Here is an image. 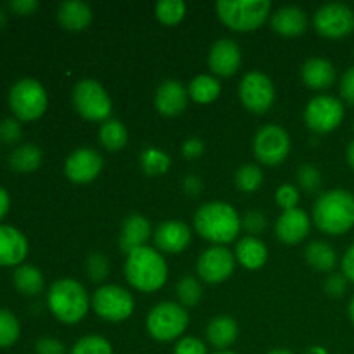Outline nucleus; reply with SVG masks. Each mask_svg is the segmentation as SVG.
I'll return each mask as SVG.
<instances>
[{"label":"nucleus","mask_w":354,"mask_h":354,"mask_svg":"<svg viewBox=\"0 0 354 354\" xmlns=\"http://www.w3.org/2000/svg\"><path fill=\"white\" fill-rule=\"evenodd\" d=\"M268 354H294L292 351H289V349H272V351H270Z\"/></svg>","instance_id":"obj_54"},{"label":"nucleus","mask_w":354,"mask_h":354,"mask_svg":"<svg viewBox=\"0 0 354 354\" xmlns=\"http://www.w3.org/2000/svg\"><path fill=\"white\" fill-rule=\"evenodd\" d=\"M254 156L263 166H279L290 152V135L280 124H265L256 131Z\"/></svg>","instance_id":"obj_10"},{"label":"nucleus","mask_w":354,"mask_h":354,"mask_svg":"<svg viewBox=\"0 0 354 354\" xmlns=\"http://www.w3.org/2000/svg\"><path fill=\"white\" fill-rule=\"evenodd\" d=\"M348 289V279L342 273H332L325 279L324 290L330 297H342Z\"/></svg>","instance_id":"obj_43"},{"label":"nucleus","mask_w":354,"mask_h":354,"mask_svg":"<svg viewBox=\"0 0 354 354\" xmlns=\"http://www.w3.org/2000/svg\"><path fill=\"white\" fill-rule=\"evenodd\" d=\"M346 158H348L349 166L354 169V140L349 142L348 149H346Z\"/></svg>","instance_id":"obj_52"},{"label":"nucleus","mask_w":354,"mask_h":354,"mask_svg":"<svg viewBox=\"0 0 354 354\" xmlns=\"http://www.w3.org/2000/svg\"><path fill=\"white\" fill-rule=\"evenodd\" d=\"M304 259L318 272H332L337 265V252L328 242L313 241L304 249Z\"/></svg>","instance_id":"obj_27"},{"label":"nucleus","mask_w":354,"mask_h":354,"mask_svg":"<svg viewBox=\"0 0 354 354\" xmlns=\"http://www.w3.org/2000/svg\"><path fill=\"white\" fill-rule=\"evenodd\" d=\"M21 138V127L16 120L0 121V140L3 144H16Z\"/></svg>","instance_id":"obj_44"},{"label":"nucleus","mask_w":354,"mask_h":354,"mask_svg":"<svg viewBox=\"0 0 354 354\" xmlns=\"http://www.w3.org/2000/svg\"><path fill=\"white\" fill-rule=\"evenodd\" d=\"M93 19L92 9L82 0H68L57 9V21L62 28L69 31H83L90 26Z\"/></svg>","instance_id":"obj_25"},{"label":"nucleus","mask_w":354,"mask_h":354,"mask_svg":"<svg viewBox=\"0 0 354 354\" xmlns=\"http://www.w3.org/2000/svg\"><path fill=\"white\" fill-rule=\"evenodd\" d=\"M9 206H10L9 194H7L6 189H2V187H0V220H2V218L7 214Z\"/></svg>","instance_id":"obj_51"},{"label":"nucleus","mask_w":354,"mask_h":354,"mask_svg":"<svg viewBox=\"0 0 354 354\" xmlns=\"http://www.w3.org/2000/svg\"><path fill=\"white\" fill-rule=\"evenodd\" d=\"M235 185L245 194H252L263 185V171L259 166L251 165H242L241 168L235 173Z\"/></svg>","instance_id":"obj_34"},{"label":"nucleus","mask_w":354,"mask_h":354,"mask_svg":"<svg viewBox=\"0 0 354 354\" xmlns=\"http://www.w3.org/2000/svg\"><path fill=\"white\" fill-rule=\"evenodd\" d=\"M178 303L183 308H194L203 299V286L199 280L192 275H185L178 280L175 287Z\"/></svg>","instance_id":"obj_33"},{"label":"nucleus","mask_w":354,"mask_h":354,"mask_svg":"<svg viewBox=\"0 0 354 354\" xmlns=\"http://www.w3.org/2000/svg\"><path fill=\"white\" fill-rule=\"evenodd\" d=\"M204 152V142L201 138L192 137V138H187L182 145V154L183 158L187 159H197L201 158Z\"/></svg>","instance_id":"obj_47"},{"label":"nucleus","mask_w":354,"mask_h":354,"mask_svg":"<svg viewBox=\"0 0 354 354\" xmlns=\"http://www.w3.org/2000/svg\"><path fill=\"white\" fill-rule=\"evenodd\" d=\"M151 221L142 214H130L121 225L120 249L128 256L137 249L145 248V242L151 239Z\"/></svg>","instance_id":"obj_20"},{"label":"nucleus","mask_w":354,"mask_h":354,"mask_svg":"<svg viewBox=\"0 0 354 354\" xmlns=\"http://www.w3.org/2000/svg\"><path fill=\"white\" fill-rule=\"evenodd\" d=\"M86 273L92 282H102L109 273V259L100 252H92L86 259Z\"/></svg>","instance_id":"obj_39"},{"label":"nucleus","mask_w":354,"mask_h":354,"mask_svg":"<svg viewBox=\"0 0 354 354\" xmlns=\"http://www.w3.org/2000/svg\"><path fill=\"white\" fill-rule=\"evenodd\" d=\"M73 106L82 118L88 121H107L113 113V100L102 83L93 78H83L73 88Z\"/></svg>","instance_id":"obj_7"},{"label":"nucleus","mask_w":354,"mask_h":354,"mask_svg":"<svg viewBox=\"0 0 354 354\" xmlns=\"http://www.w3.org/2000/svg\"><path fill=\"white\" fill-rule=\"evenodd\" d=\"M3 23H6V14H3V10L0 9V26H2Z\"/></svg>","instance_id":"obj_56"},{"label":"nucleus","mask_w":354,"mask_h":354,"mask_svg":"<svg viewBox=\"0 0 354 354\" xmlns=\"http://www.w3.org/2000/svg\"><path fill=\"white\" fill-rule=\"evenodd\" d=\"M315 30L325 38H344L354 31V10L341 2L322 6L313 17Z\"/></svg>","instance_id":"obj_13"},{"label":"nucleus","mask_w":354,"mask_h":354,"mask_svg":"<svg viewBox=\"0 0 354 354\" xmlns=\"http://www.w3.org/2000/svg\"><path fill=\"white\" fill-rule=\"evenodd\" d=\"M242 218L232 204L211 201L203 204L194 214V228L197 234L214 245L230 244L242 230Z\"/></svg>","instance_id":"obj_1"},{"label":"nucleus","mask_w":354,"mask_h":354,"mask_svg":"<svg viewBox=\"0 0 354 354\" xmlns=\"http://www.w3.org/2000/svg\"><path fill=\"white\" fill-rule=\"evenodd\" d=\"M218 17L234 31H254L272 10L270 0H220L214 6Z\"/></svg>","instance_id":"obj_5"},{"label":"nucleus","mask_w":354,"mask_h":354,"mask_svg":"<svg viewBox=\"0 0 354 354\" xmlns=\"http://www.w3.org/2000/svg\"><path fill=\"white\" fill-rule=\"evenodd\" d=\"M21 325L16 315L9 310H0V348H10L17 342Z\"/></svg>","instance_id":"obj_36"},{"label":"nucleus","mask_w":354,"mask_h":354,"mask_svg":"<svg viewBox=\"0 0 354 354\" xmlns=\"http://www.w3.org/2000/svg\"><path fill=\"white\" fill-rule=\"evenodd\" d=\"M86 289L75 279H61L50 286L47 304L50 313L66 325H75L85 318L90 308Z\"/></svg>","instance_id":"obj_4"},{"label":"nucleus","mask_w":354,"mask_h":354,"mask_svg":"<svg viewBox=\"0 0 354 354\" xmlns=\"http://www.w3.org/2000/svg\"><path fill=\"white\" fill-rule=\"evenodd\" d=\"M297 182L308 194H315L322 187V173L315 165H303L297 169Z\"/></svg>","instance_id":"obj_38"},{"label":"nucleus","mask_w":354,"mask_h":354,"mask_svg":"<svg viewBox=\"0 0 354 354\" xmlns=\"http://www.w3.org/2000/svg\"><path fill=\"white\" fill-rule=\"evenodd\" d=\"M235 259L248 270H259L268 259L266 244L258 237L245 235L235 245Z\"/></svg>","instance_id":"obj_26"},{"label":"nucleus","mask_w":354,"mask_h":354,"mask_svg":"<svg viewBox=\"0 0 354 354\" xmlns=\"http://www.w3.org/2000/svg\"><path fill=\"white\" fill-rule=\"evenodd\" d=\"M341 268H342V275L348 279V282L354 283V244L349 245L348 251H346L344 256H342Z\"/></svg>","instance_id":"obj_48"},{"label":"nucleus","mask_w":354,"mask_h":354,"mask_svg":"<svg viewBox=\"0 0 354 354\" xmlns=\"http://www.w3.org/2000/svg\"><path fill=\"white\" fill-rule=\"evenodd\" d=\"M173 354H207L206 342L197 337H182L175 344Z\"/></svg>","instance_id":"obj_42"},{"label":"nucleus","mask_w":354,"mask_h":354,"mask_svg":"<svg viewBox=\"0 0 354 354\" xmlns=\"http://www.w3.org/2000/svg\"><path fill=\"white\" fill-rule=\"evenodd\" d=\"M192 241V230L185 221L166 220L156 228L154 244L166 254H180L189 248Z\"/></svg>","instance_id":"obj_17"},{"label":"nucleus","mask_w":354,"mask_h":354,"mask_svg":"<svg viewBox=\"0 0 354 354\" xmlns=\"http://www.w3.org/2000/svg\"><path fill=\"white\" fill-rule=\"evenodd\" d=\"M47 104V90L35 78L19 80L9 92L10 109L21 121H35L44 116Z\"/></svg>","instance_id":"obj_8"},{"label":"nucleus","mask_w":354,"mask_h":354,"mask_svg":"<svg viewBox=\"0 0 354 354\" xmlns=\"http://www.w3.org/2000/svg\"><path fill=\"white\" fill-rule=\"evenodd\" d=\"M221 83L213 75H197L189 83V97L197 104H211L220 97Z\"/></svg>","instance_id":"obj_28"},{"label":"nucleus","mask_w":354,"mask_h":354,"mask_svg":"<svg viewBox=\"0 0 354 354\" xmlns=\"http://www.w3.org/2000/svg\"><path fill=\"white\" fill-rule=\"evenodd\" d=\"M344 120V104L334 95H317L304 109V123L311 131L325 135L339 128Z\"/></svg>","instance_id":"obj_11"},{"label":"nucleus","mask_w":354,"mask_h":354,"mask_svg":"<svg viewBox=\"0 0 354 354\" xmlns=\"http://www.w3.org/2000/svg\"><path fill=\"white\" fill-rule=\"evenodd\" d=\"M339 92L344 102L354 106V66L342 75L341 83H339Z\"/></svg>","instance_id":"obj_46"},{"label":"nucleus","mask_w":354,"mask_h":354,"mask_svg":"<svg viewBox=\"0 0 354 354\" xmlns=\"http://www.w3.org/2000/svg\"><path fill=\"white\" fill-rule=\"evenodd\" d=\"M35 353L37 354H66L64 342L55 337H41L35 344Z\"/></svg>","instance_id":"obj_45"},{"label":"nucleus","mask_w":354,"mask_h":354,"mask_svg":"<svg viewBox=\"0 0 354 354\" xmlns=\"http://www.w3.org/2000/svg\"><path fill=\"white\" fill-rule=\"evenodd\" d=\"M99 142L106 151L109 152L121 151L128 142L127 127H124L120 120L109 118V120L104 121V123L100 124Z\"/></svg>","instance_id":"obj_29"},{"label":"nucleus","mask_w":354,"mask_h":354,"mask_svg":"<svg viewBox=\"0 0 354 354\" xmlns=\"http://www.w3.org/2000/svg\"><path fill=\"white\" fill-rule=\"evenodd\" d=\"M242 62V52L237 41L230 38H220L211 47L209 55H207V64L213 71L214 76L221 78H230L239 71Z\"/></svg>","instance_id":"obj_16"},{"label":"nucleus","mask_w":354,"mask_h":354,"mask_svg":"<svg viewBox=\"0 0 354 354\" xmlns=\"http://www.w3.org/2000/svg\"><path fill=\"white\" fill-rule=\"evenodd\" d=\"M189 88L178 80H166L158 86L154 95V106L162 116H178L189 104Z\"/></svg>","instance_id":"obj_19"},{"label":"nucleus","mask_w":354,"mask_h":354,"mask_svg":"<svg viewBox=\"0 0 354 354\" xmlns=\"http://www.w3.org/2000/svg\"><path fill=\"white\" fill-rule=\"evenodd\" d=\"M90 304L97 317L106 322H113V324L128 320L135 310V299L131 292L116 283L100 286L93 292Z\"/></svg>","instance_id":"obj_9"},{"label":"nucleus","mask_w":354,"mask_h":354,"mask_svg":"<svg viewBox=\"0 0 354 354\" xmlns=\"http://www.w3.org/2000/svg\"><path fill=\"white\" fill-rule=\"evenodd\" d=\"M104 159L95 149L80 147L68 156L64 162V173L68 180L78 185L93 182L102 171Z\"/></svg>","instance_id":"obj_15"},{"label":"nucleus","mask_w":354,"mask_h":354,"mask_svg":"<svg viewBox=\"0 0 354 354\" xmlns=\"http://www.w3.org/2000/svg\"><path fill=\"white\" fill-rule=\"evenodd\" d=\"M299 189L290 183H283V185L279 187L275 194V201L283 211H289V209H296L297 204H299Z\"/></svg>","instance_id":"obj_40"},{"label":"nucleus","mask_w":354,"mask_h":354,"mask_svg":"<svg viewBox=\"0 0 354 354\" xmlns=\"http://www.w3.org/2000/svg\"><path fill=\"white\" fill-rule=\"evenodd\" d=\"M38 6H40V3H38L37 0H12V2L9 3L10 9H12L14 12L21 14V16L33 14L35 10L38 9Z\"/></svg>","instance_id":"obj_49"},{"label":"nucleus","mask_w":354,"mask_h":354,"mask_svg":"<svg viewBox=\"0 0 354 354\" xmlns=\"http://www.w3.org/2000/svg\"><path fill=\"white\" fill-rule=\"evenodd\" d=\"M183 190H185L187 196H199L201 190H203V180L196 175H189L183 180Z\"/></svg>","instance_id":"obj_50"},{"label":"nucleus","mask_w":354,"mask_h":354,"mask_svg":"<svg viewBox=\"0 0 354 354\" xmlns=\"http://www.w3.org/2000/svg\"><path fill=\"white\" fill-rule=\"evenodd\" d=\"M239 97L245 109L254 114H263L275 102V85L265 73L249 71L241 80Z\"/></svg>","instance_id":"obj_12"},{"label":"nucleus","mask_w":354,"mask_h":354,"mask_svg":"<svg viewBox=\"0 0 354 354\" xmlns=\"http://www.w3.org/2000/svg\"><path fill=\"white\" fill-rule=\"evenodd\" d=\"M26 256V237L17 228L0 225V266H21Z\"/></svg>","instance_id":"obj_21"},{"label":"nucleus","mask_w":354,"mask_h":354,"mask_svg":"<svg viewBox=\"0 0 354 354\" xmlns=\"http://www.w3.org/2000/svg\"><path fill=\"white\" fill-rule=\"evenodd\" d=\"M313 223L327 235H342L354 227V196L349 190L324 192L313 204Z\"/></svg>","instance_id":"obj_2"},{"label":"nucleus","mask_w":354,"mask_h":354,"mask_svg":"<svg viewBox=\"0 0 354 354\" xmlns=\"http://www.w3.org/2000/svg\"><path fill=\"white\" fill-rule=\"evenodd\" d=\"M311 221L306 211L289 209L283 211L275 223V235L280 242L287 245L301 244L311 232Z\"/></svg>","instance_id":"obj_18"},{"label":"nucleus","mask_w":354,"mask_h":354,"mask_svg":"<svg viewBox=\"0 0 354 354\" xmlns=\"http://www.w3.org/2000/svg\"><path fill=\"white\" fill-rule=\"evenodd\" d=\"M69 354H113V346L102 335H85L75 342Z\"/></svg>","instance_id":"obj_37"},{"label":"nucleus","mask_w":354,"mask_h":354,"mask_svg":"<svg viewBox=\"0 0 354 354\" xmlns=\"http://www.w3.org/2000/svg\"><path fill=\"white\" fill-rule=\"evenodd\" d=\"M272 28L283 37H299L308 28V16L297 6H286L272 14Z\"/></svg>","instance_id":"obj_22"},{"label":"nucleus","mask_w":354,"mask_h":354,"mask_svg":"<svg viewBox=\"0 0 354 354\" xmlns=\"http://www.w3.org/2000/svg\"><path fill=\"white\" fill-rule=\"evenodd\" d=\"M9 165L14 171L31 173L38 169L41 165V151L40 147L33 144H23L14 149L9 158Z\"/></svg>","instance_id":"obj_31"},{"label":"nucleus","mask_w":354,"mask_h":354,"mask_svg":"<svg viewBox=\"0 0 354 354\" xmlns=\"http://www.w3.org/2000/svg\"><path fill=\"white\" fill-rule=\"evenodd\" d=\"M234 252L223 245H213L206 249L197 259V275L207 283H221L232 277L235 270Z\"/></svg>","instance_id":"obj_14"},{"label":"nucleus","mask_w":354,"mask_h":354,"mask_svg":"<svg viewBox=\"0 0 354 354\" xmlns=\"http://www.w3.org/2000/svg\"><path fill=\"white\" fill-rule=\"evenodd\" d=\"M187 6L182 0H159L156 3V16L162 24H178L185 17Z\"/></svg>","instance_id":"obj_35"},{"label":"nucleus","mask_w":354,"mask_h":354,"mask_svg":"<svg viewBox=\"0 0 354 354\" xmlns=\"http://www.w3.org/2000/svg\"><path fill=\"white\" fill-rule=\"evenodd\" d=\"M14 286L24 296H38L44 290L45 280L38 268L30 265H21L14 272Z\"/></svg>","instance_id":"obj_30"},{"label":"nucleus","mask_w":354,"mask_h":354,"mask_svg":"<svg viewBox=\"0 0 354 354\" xmlns=\"http://www.w3.org/2000/svg\"><path fill=\"white\" fill-rule=\"evenodd\" d=\"M304 354H328V351L324 348V346H313V348L308 349Z\"/></svg>","instance_id":"obj_53"},{"label":"nucleus","mask_w":354,"mask_h":354,"mask_svg":"<svg viewBox=\"0 0 354 354\" xmlns=\"http://www.w3.org/2000/svg\"><path fill=\"white\" fill-rule=\"evenodd\" d=\"M124 277L135 290L156 292L168 280V265L158 249L145 245L127 256Z\"/></svg>","instance_id":"obj_3"},{"label":"nucleus","mask_w":354,"mask_h":354,"mask_svg":"<svg viewBox=\"0 0 354 354\" xmlns=\"http://www.w3.org/2000/svg\"><path fill=\"white\" fill-rule=\"evenodd\" d=\"M241 221H242V228H244L249 235H252V237L261 234V232L266 228V225H268V220H266L265 214H263L261 211H256V209L248 211V213L242 216Z\"/></svg>","instance_id":"obj_41"},{"label":"nucleus","mask_w":354,"mask_h":354,"mask_svg":"<svg viewBox=\"0 0 354 354\" xmlns=\"http://www.w3.org/2000/svg\"><path fill=\"white\" fill-rule=\"evenodd\" d=\"M349 318H351V322L354 325V296H353L351 303H349Z\"/></svg>","instance_id":"obj_55"},{"label":"nucleus","mask_w":354,"mask_h":354,"mask_svg":"<svg viewBox=\"0 0 354 354\" xmlns=\"http://www.w3.org/2000/svg\"><path fill=\"white\" fill-rule=\"evenodd\" d=\"M301 78L313 90H327L335 82V68L328 59L310 57L301 68Z\"/></svg>","instance_id":"obj_23"},{"label":"nucleus","mask_w":354,"mask_h":354,"mask_svg":"<svg viewBox=\"0 0 354 354\" xmlns=\"http://www.w3.org/2000/svg\"><path fill=\"white\" fill-rule=\"evenodd\" d=\"M140 165L145 175L158 176L165 175L171 166V158L159 147H147L140 154Z\"/></svg>","instance_id":"obj_32"},{"label":"nucleus","mask_w":354,"mask_h":354,"mask_svg":"<svg viewBox=\"0 0 354 354\" xmlns=\"http://www.w3.org/2000/svg\"><path fill=\"white\" fill-rule=\"evenodd\" d=\"M145 327L156 341L171 342L178 339L189 327V313L180 303L162 301L149 311Z\"/></svg>","instance_id":"obj_6"},{"label":"nucleus","mask_w":354,"mask_h":354,"mask_svg":"<svg viewBox=\"0 0 354 354\" xmlns=\"http://www.w3.org/2000/svg\"><path fill=\"white\" fill-rule=\"evenodd\" d=\"M206 337L213 348L218 351H228L232 344L239 337V325L234 317L228 315H218L207 324Z\"/></svg>","instance_id":"obj_24"},{"label":"nucleus","mask_w":354,"mask_h":354,"mask_svg":"<svg viewBox=\"0 0 354 354\" xmlns=\"http://www.w3.org/2000/svg\"><path fill=\"white\" fill-rule=\"evenodd\" d=\"M214 354H237V353H234V351H218V353H214Z\"/></svg>","instance_id":"obj_57"}]
</instances>
